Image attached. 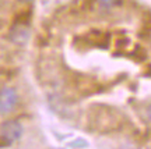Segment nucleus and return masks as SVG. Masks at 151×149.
Returning <instances> with one entry per match:
<instances>
[{
    "label": "nucleus",
    "instance_id": "1",
    "mask_svg": "<svg viewBox=\"0 0 151 149\" xmlns=\"http://www.w3.org/2000/svg\"><path fill=\"white\" fill-rule=\"evenodd\" d=\"M0 135L4 144L11 145L17 142L22 135V125L17 120H7L0 127Z\"/></svg>",
    "mask_w": 151,
    "mask_h": 149
},
{
    "label": "nucleus",
    "instance_id": "2",
    "mask_svg": "<svg viewBox=\"0 0 151 149\" xmlns=\"http://www.w3.org/2000/svg\"><path fill=\"white\" fill-rule=\"evenodd\" d=\"M18 96L16 89L13 88H3L0 89V114L10 113L17 105Z\"/></svg>",
    "mask_w": 151,
    "mask_h": 149
},
{
    "label": "nucleus",
    "instance_id": "3",
    "mask_svg": "<svg viewBox=\"0 0 151 149\" xmlns=\"http://www.w3.org/2000/svg\"><path fill=\"white\" fill-rule=\"evenodd\" d=\"M10 39L17 45H25L29 39V28L25 22H18L10 31Z\"/></svg>",
    "mask_w": 151,
    "mask_h": 149
},
{
    "label": "nucleus",
    "instance_id": "4",
    "mask_svg": "<svg viewBox=\"0 0 151 149\" xmlns=\"http://www.w3.org/2000/svg\"><path fill=\"white\" fill-rule=\"evenodd\" d=\"M98 6L102 9V10H111L115 6H118L122 3V0H97Z\"/></svg>",
    "mask_w": 151,
    "mask_h": 149
},
{
    "label": "nucleus",
    "instance_id": "5",
    "mask_svg": "<svg viewBox=\"0 0 151 149\" xmlns=\"http://www.w3.org/2000/svg\"><path fill=\"white\" fill-rule=\"evenodd\" d=\"M69 146L70 148H87L88 144H87V141H84V139H77L74 142H71Z\"/></svg>",
    "mask_w": 151,
    "mask_h": 149
},
{
    "label": "nucleus",
    "instance_id": "6",
    "mask_svg": "<svg viewBox=\"0 0 151 149\" xmlns=\"http://www.w3.org/2000/svg\"><path fill=\"white\" fill-rule=\"evenodd\" d=\"M147 114H148V117L151 118V105L148 107H147Z\"/></svg>",
    "mask_w": 151,
    "mask_h": 149
},
{
    "label": "nucleus",
    "instance_id": "7",
    "mask_svg": "<svg viewBox=\"0 0 151 149\" xmlns=\"http://www.w3.org/2000/svg\"><path fill=\"white\" fill-rule=\"evenodd\" d=\"M20 1H22V3H28V1H31V0H20Z\"/></svg>",
    "mask_w": 151,
    "mask_h": 149
}]
</instances>
